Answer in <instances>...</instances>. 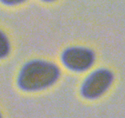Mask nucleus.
<instances>
[{
  "label": "nucleus",
  "instance_id": "obj_7",
  "mask_svg": "<svg viewBox=\"0 0 125 118\" xmlns=\"http://www.w3.org/2000/svg\"><path fill=\"white\" fill-rule=\"evenodd\" d=\"M0 118H2V117H1V116H0Z\"/></svg>",
  "mask_w": 125,
  "mask_h": 118
},
{
  "label": "nucleus",
  "instance_id": "obj_5",
  "mask_svg": "<svg viewBox=\"0 0 125 118\" xmlns=\"http://www.w3.org/2000/svg\"><path fill=\"white\" fill-rule=\"evenodd\" d=\"M0 1L6 4V5H17V4L21 3L25 0H0Z\"/></svg>",
  "mask_w": 125,
  "mask_h": 118
},
{
  "label": "nucleus",
  "instance_id": "obj_6",
  "mask_svg": "<svg viewBox=\"0 0 125 118\" xmlns=\"http://www.w3.org/2000/svg\"><path fill=\"white\" fill-rule=\"evenodd\" d=\"M43 1H46V2H50V1H53V0H43Z\"/></svg>",
  "mask_w": 125,
  "mask_h": 118
},
{
  "label": "nucleus",
  "instance_id": "obj_3",
  "mask_svg": "<svg viewBox=\"0 0 125 118\" xmlns=\"http://www.w3.org/2000/svg\"><path fill=\"white\" fill-rule=\"evenodd\" d=\"M95 56L92 50L83 47H70L62 55L63 64L71 70L84 71L93 64Z\"/></svg>",
  "mask_w": 125,
  "mask_h": 118
},
{
  "label": "nucleus",
  "instance_id": "obj_4",
  "mask_svg": "<svg viewBox=\"0 0 125 118\" xmlns=\"http://www.w3.org/2000/svg\"><path fill=\"white\" fill-rule=\"evenodd\" d=\"M10 51V43L7 37L0 31V58H5Z\"/></svg>",
  "mask_w": 125,
  "mask_h": 118
},
{
  "label": "nucleus",
  "instance_id": "obj_2",
  "mask_svg": "<svg viewBox=\"0 0 125 118\" xmlns=\"http://www.w3.org/2000/svg\"><path fill=\"white\" fill-rule=\"evenodd\" d=\"M113 80V75L106 69L94 72L87 78L82 87V94L88 98L100 96L106 90Z\"/></svg>",
  "mask_w": 125,
  "mask_h": 118
},
{
  "label": "nucleus",
  "instance_id": "obj_1",
  "mask_svg": "<svg viewBox=\"0 0 125 118\" xmlns=\"http://www.w3.org/2000/svg\"><path fill=\"white\" fill-rule=\"evenodd\" d=\"M60 70L54 64L44 61H32L23 67L18 77L22 90L32 91L48 88L57 80Z\"/></svg>",
  "mask_w": 125,
  "mask_h": 118
}]
</instances>
